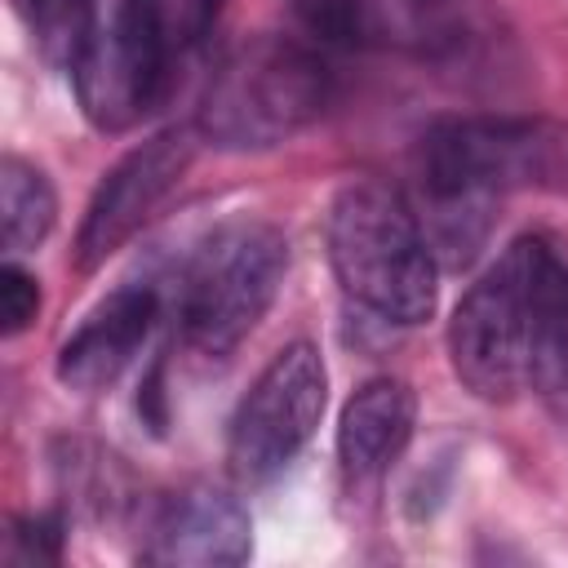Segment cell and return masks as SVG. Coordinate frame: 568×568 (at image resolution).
I'll return each instance as SVG.
<instances>
[{"instance_id": "cell-18", "label": "cell", "mask_w": 568, "mask_h": 568, "mask_svg": "<svg viewBox=\"0 0 568 568\" xmlns=\"http://www.w3.org/2000/svg\"><path fill=\"white\" fill-rule=\"evenodd\" d=\"M13 550L18 559H58L62 555V519L58 515H27L13 524Z\"/></svg>"}, {"instance_id": "cell-5", "label": "cell", "mask_w": 568, "mask_h": 568, "mask_svg": "<svg viewBox=\"0 0 568 568\" xmlns=\"http://www.w3.org/2000/svg\"><path fill=\"white\" fill-rule=\"evenodd\" d=\"M306 36L337 49H395L435 67H470L501 44L488 0H284Z\"/></svg>"}, {"instance_id": "cell-9", "label": "cell", "mask_w": 568, "mask_h": 568, "mask_svg": "<svg viewBox=\"0 0 568 568\" xmlns=\"http://www.w3.org/2000/svg\"><path fill=\"white\" fill-rule=\"evenodd\" d=\"M169 58L146 40V31L115 4L111 18L98 22L89 44L71 67V84L80 111L102 133L133 129L169 84Z\"/></svg>"}, {"instance_id": "cell-7", "label": "cell", "mask_w": 568, "mask_h": 568, "mask_svg": "<svg viewBox=\"0 0 568 568\" xmlns=\"http://www.w3.org/2000/svg\"><path fill=\"white\" fill-rule=\"evenodd\" d=\"M328 404V368L311 342H288L240 399L226 435L231 470L244 484L280 475L315 435Z\"/></svg>"}, {"instance_id": "cell-19", "label": "cell", "mask_w": 568, "mask_h": 568, "mask_svg": "<svg viewBox=\"0 0 568 568\" xmlns=\"http://www.w3.org/2000/svg\"><path fill=\"white\" fill-rule=\"evenodd\" d=\"M138 413L151 422V430H164V386H160V368L146 377L142 395H138Z\"/></svg>"}, {"instance_id": "cell-10", "label": "cell", "mask_w": 568, "mask_h": 568, "mask_svg": "<svg viewBox=\"0 0 568 568\" xmlns=\"http://www.w3.org/2000/svg\"><path fill=\"white\" fill-rule=\"evenodd\" d=\"M155 320H160V288L124 284V288L106 293L58 346V364H53L58 382L80 395L106 390L133 364V355L146 342Z\"/></svg>"}, {"instance_id": "cell-15", "label": "cell", "mask_w": 568, "mask_h": 568, "mask_svg": "<svg viewBox=\"0 0 568 568\" xmlns=\"http://www.w3.org/2000/svg\"><path fill=\"white\" fill-rule=\"evenodd\" d=\"M18 18L27 22L40 58L49 67L71 71L89 36L98 31V0H13Z\"/></svg>"}, {"instance_id": "cell-14", "label": "cell", "mask_w": 568, "mask_h": 568, "mask_svg": "<svg viewBox=\"0 0 568 568\" xmlns=\"http://www.w3.org/2000/svg\"><path fill=\"white\" fill-rule=\"evenodd\" d=\"M58 222V195L53 182L22 155L0 160V226H4V248L27 253L44 244V235Z\"/></svg>"}, {"instance_id": "cell-16", "label": "cell", "mask_w": 568, "mask_h": 568, "mask_svg": "<svg viewBox=\"0 0 568 568\" xmlns=\"http://www.w3.org/2000/svg\"><path fill=\"white\" fill-rule=\"evenodd\" d=\"M115 4L146 31V40L169 62L191 53L209 36L213 13H217V0H115Z\"/></svg>"}, {"instance_id": "cell-8", "label": "cell", "mask_w": 568, "mask_h": 568, "mask_svg": "<svg viewBox=\"0 0 568 568\" xmlns=\"http://www.w3.org/2000/svg\"><path fill=\"white\" fill-rule=\"evenodd\" d=\"M195 138L191 129H164L133 146L93 191L80 231H75V266L93 271L111 253H120L151 217L155 209L178 191L182 173L191 169Z\"/></svg>"}, {"instance_id": "cell-12", "label": "cell", "mask_w": 568, "mask_h": 568, "mask_svg": "<svg viewBox=\"0 0 568 568\" xmlns=\"http://www.w3.org/2000/svg\"><path fill=\"white\" fill-rule=\"evenodd\" d=\"M417 426V399L399 377H368L342 408L337 462L355 484L382 479L408 448Z\"/></svg>"}, {"instance_id": "cell-3", "label": "cell", "mask_w": 568, "mask_h": 568, "mask_svg": "<svg viewBox=\"0 0 568 568\" xmlns=\"http://www.w3.org/2000/svg\"><path fill=\"white\" fill-rule=\"evenodd\" d=\"M288 271V240L266 217H231L213 226L182 262L173 284V320L195 355H231L271 311Z\"/></svg>"}, {"instance_id": "cell-17", "label": "cell", "mask_w": 568, "mask_h": 568, "mask_svg": "<svg viewBox=\"0 0 568 568\" xmlns=\"http://www.w3.org/2000/svg\"><path fill=\"white\" fill-rule=\"evenodd\" d=\"M40 311V284L31 271H22L18 262H4L0 271V328L4 337H18Z\"/></svg>"}, {"instance_id": "cell-6", "label": "cell", "mask_w": 568, "mask_h": 568, "mask_svg": "<svg viewBox=\"0 0 568 568\" xmlns=\"http://www.w3.org/2000/svg\"><path fill=\"white\" fill-rule=\"evenodd\" d=\"M448 359L457 382L488 404H506L532 386L537 324L528 284V235L515 240L457 302L448 320Z\"/></svg>"}, {"instance_id": "cell-4", "label": "cell", "mask_w": 568, "mask_h": 568, "mask_svg": "<svg viewBox=\"0 0 568 568\" xmlns=\"http://www.w3.org/2000/svg\"><path fill=\"white\" fill-rule=\"evenodd\" d=\"M417 173L435 200L568 195V124L550 115H448L422 133Z\"/></svg>"}, {"instance_id": "cell-2", "label": "cell", "mask_w": 568, "mask_h": 568, "mask_svg": "<svg viewBox=\"0 0 568 568\" xmlns=\"http://www.w3.org/2000/svg\"><path fill=\"white\" fill-rule=\"evenodd\" d=\"M328 98L333 71L320 53L288 36H253L213 67L195 133L217 151H271L315 124Z\"/></svg>"}, {"instance_id": "cell-1", "label": "cell", "mask_w": 568, "mask_h": 568, "mask_svg": "<svg viewBox=\"0 0 568 568\" xmlns=\"http://www.w3.org/2000/svg\"><path fill=\"white\" fill-rule=\"evenodd\" d=\"M328 266L351 302L386 324H422L439 297V266L435 248L404 204L399 191L386 182H346L324 222Z\"/></svg>"}, {"instance_id": "cell-11", "label": "cell", "mask_w": 568, "mask_h": 568, "mask_svg": "<svg viewBox=\"0 0 568 568\" xmlns=\"http://www.w3.org/2000/svg\"><path fill=\"white\" fill-rule=\"evenodd\" d=\"M253 555V519L248 510L213 484H191L151 519V564H195V568H226Z\"/></svg>"}, {"instance_id": "cell-13", "label": "cell", "mask_w": 568, "mask_h": 568, "mask_svg": "<svg viewBox=\"0 0 568 568\" xmlns=\"http://www.w3.org/2000/svg\"><path fill=\"white\" fill-rule=\"evenodd\" d=\"M528 284H532V324H537L532 386L568 399V262L541 235H528Z\"/></svg>"}]
</instances>
